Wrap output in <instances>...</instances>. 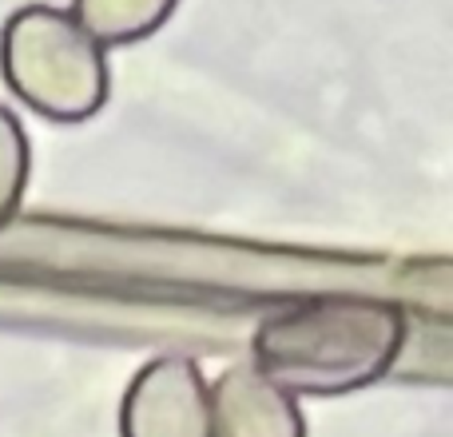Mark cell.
I'll list each match as a JSON object with an SVG mask.
<instances>
[{"label": "cell", "mask_w": 453, "mask_h": 437, "mask_svg": "<svg viewBox=\"0 0 453 437\" xmlns=\"http://www.w3.org/2000/svg\"><path fill=\"white\" fill-rule=\"evenodd\" d=\"M180 0H72V20L100 48L135 44L164 28Z\"/></svg>", "instance_id": "5"}, {"label": "cell", "mask_w": 453, "mask_h": 437, "mask_svg": "<svg viewBox=\"0 0 453 437\" xmlns=\"http://www.w3.org/2000/svg\"><path fill=\"white\" fill-rule=\"evenodd\" d=\"M207 437H306L298 402L255 366H231L207 386Z\"/></svg>", "instance_id": "4"}, {"label": "cell", "mask_w": 453, "mask_h": 437, "mask_svg": "<svg viewBox=\"0 0 453 437\" xmlns=\"http://www.w3.org/2000/svg\"><path fill=\"white\" fill-rule=\"evenodd\" d=\"M8 92L56 124L92 119L108 104V52L52 4H24L0 28Z\"/></svg>", "instance_id": "2"}, {"label": "cell", "mask_w": 453, "mask_h": 437, "mask_svg": "<svg viewBox=\"0 0 453 437\" xmlns=\"http://www.w3.org/2000/svg\"><path fill=\"white\" fill-rule=\"evenodd\" d=\"M28 172H32V148L28 135H24V124L0 104V231L20 211Z\"/></svg>", "instance_id": "6"}, {"label": "cell", "mask_w": 453, "mask_h": 437, "mask_svg": "<svg viewBox=\"0 0 453 437\" xmlns=\"http://www.w3.org/2000/svg\"><path fill=\"white\" fill-rule=\"evenodd\" d=\"M119 437H207L203 370L183 354L151 358L124 394Z\"/></svg>", "instance_id": "3"}, {"label": "cell", "mask_w": 453, "mask_h": 437, "mask_svg": "<svg viewBox=\"0 0 453 437\" xmlns=\"http://www.w3.org/2000/svg\"><path fill=\"white\" fill-rule=\"evenodd\" d=\"M406 346L394 303L314 295L266 314L250 334V366L290 398H342L390 374Z\"/></svg>", "instance_id": "1"}]
</instances>
